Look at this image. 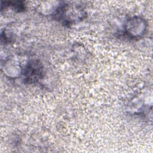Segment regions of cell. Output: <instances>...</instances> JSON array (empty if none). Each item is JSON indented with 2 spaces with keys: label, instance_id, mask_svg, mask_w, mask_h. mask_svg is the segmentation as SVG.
<instances>
[{
  "label": "cell",
  "instance_id": "obj_1",
  "mask_svg": "<svg viewBox=\"0 0 153 153\" xmlns=\"http://www.w3.org/2000/svg\"><path fill=\"white\" fill-rule=\"evenodd\" d=\"M56 15L57 16V19L62 20V23L68 25L82 19L84 13L81 8L79 7L64 4L57 9Z\"/></svg>",
  "mask_w": 153,
  "mask_h": 153
},
{
  "label": "cell",
  "instance_id": "obj_2",
  "mask_svg": "<svg viewBox=\"0 0 153 153\" xmlns=\"http://www.w3.org/2000/svg\"><path fill=\"white\" fill-rule=\"evenodd\" d=\"M42 75V69L41 65L38 62H33L29 63L26 67L24 75L25 76V80L30 82H35L39 80Z\"/></svg>",
  "mask_w": 153,
  "mask_h": 153
}]
</instances>
